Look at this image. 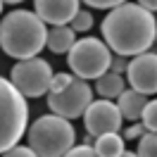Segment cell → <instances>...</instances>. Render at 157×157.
Masks as SVG:
<instances>
[{
    "label": "cell",
    "mask_w": 157,
    "mask_h": 157,
    "mask_svg": "<svg viewBox=\"0 0 157 157\" xmlns=\"http://www.w3.org/2000/svg\"><path fill=\"white\" fill-rule=\"evenodd\" d=\"M138 5H140V7H145V10H150V12L157 10V0H138Z\"/></svg>",
    "instance_id": "obj_24"
},
{
    "label": "cell",
    "mask_w": 157,
    "mask_h": 157,
    "mask_svg": "<svg viewBox=\"0 0 157 157\" xmlns=\"http://www.w3.org/2000/svg\"><path fill=\"white\" fill-rule=\"evenodd\" d=\"M2 2H10V5H17V2H24V0H2Z\"/></svg>",
    "instance_id": "obj_25"
},
{
    "label": "cell",
    "mask_w": 157,
    "mask_h": 157,
    "mask_svg": "<svg viewBox=\"0 0 157 157\" xmlns=\"http://www.w3.org/2000/svg\"><path fill=\"white\" fill-rule=\"evenodd\" d=\"M83 124H86V133L88 138H95L100 133H109V131H119L121 128V112L109 98L102 100H90L88 107L83 109Z\"/></svg>",
    "instance_id": "obj_8"
},
{
    "label": "cell",
    "mask_w": 157,
    "mask_h": 157,
    "mask_svg": "<svg viewBox=\"0 0 157 157\" xmlns=\"http://www.w3.org/2000/svg\"><path fill=\"white\" fill-rule=\"evenodd\" d=\"M2 155H7V157H33V150H31L29 145H14L10 147V150H5Z\"/></svg>",
    "instance_id": "obj_20"
},
{
    "label": "cell",
    "mask_w": 157,
    "mask_h": 157,
    "mask_svg": "<svg viewBox=\"0 0 157 157\" xmlns=\"http://www.w3.org/2000/svg\"><path fill=\"white\" fill-rule=\"evenodd\" d=\"M90 100H93V88L86 78L78 76H71V81L62 90H48V109L64 119H78Z\"/></svg>",
    "instance_id": "obj_7"
},
{
    "label": "cell",
    "mask_w": 157,
    "mask_h": 157,
    "mask_svg": "<svg viewBox=\"0 0 157 157\" xmlns=\"http://www.w3.org/2000/svg\"><path fill=\"white\" fill-rule=\"evenodd\" d=\"M78 2L81 0H33V12L50 26L69 24V19L78 12Z\"/></svg>",
    "instance_id": "obj_10"
},
{
    "label": "cell",
    "mask_w": 157,
    "mask_h": 157,
    "mask_svg": "<svg viewBox=\"0 0 157 157\" xmlns=\"http://www.w3.org/2000/svg\"><path fill=\"white\" fill-rule=\"evenodd\" d=\"M93 150H95V155H100V157H121L126 152V150H124V138L119 136V131H109V133L95 136Z\"/></svg>",
    "instance_id": "obj_13"
},
{
    "label": "cell",
    "mask_w": 157,
    "mask_h": 157,
    "mask_svg": "<svg viewBox=\"0 0 157 157\" xmlns=\"http://www.w3.org/2000/svg\"><path fill=\"white\" fill-rule=\"evenodd\" d=\"M109 59H112V50L107 43L93 36H86L81 40H74L71 48L67 50V64L78 78H98L109 69Z\"/></svg>",
    "instance_id": "obj_5"
},
{
    "label": "cell",
    "mask_w": 157,
    "mask_h": 157,
    "mask_svg": "<svg viewBox=\"0 0 157 157\" xmlns=\"http://www.w3.org/2000/svg\"><path fill=\"white\" fill-rule=\"evenodd\" d=\"M29 124L26 98L14 88L10 78L0 76V155L19 143Z\"/></svg>",
    "instance_id": "obj_4"
},
{
    "label": "cell",
    "mask_w": 157,
    "mask_h": 157,
    "mask_svg": "<svg viewBox=\"0 0 157 157\" xmlns=\"http://www.w3.org/2000/svg\"><path fill=\"white\" fill-rule=\"evenodd\" d=\"M140 119H143V126L147 131H155L157 128V102L155 100H147L143 109H140Z\"/></svg>",
    "instance_id": "obj_17"
},
{
    "label": "cell",
    "mask_w": 157,
    "mask_h": 157,
    "mask_svg": "<svg viewBox=\"0 0 157 157\" xmlns=\"http://www.w3.org/2000/svg\"><path fill=\"white\" fill-rule=\"evenodd\" d=\"M81 2H86L93 10H109V7H114V5L124 2V0H81Z\"/></svg>",
    "instance_id": "obj_21"
},
{
    "label": "cell",
    "mask_w": 157,
    "mask_h": 157,
    "mask_svg": "<svg viewBox=\"0 0 157 157\" xmlns=\"http://www.w3.org/2000/svg\"><path fill=\"white\" fill-rule=\"evenodd\" d=\"M69 81H71V74H67V71H62V74H52V76H50L48 90H62Z\"/></svg>",
    "instance_id": "obj_18"
},
{
    "label": "cell",
    "mask_w": 157,
    "mask_h": 157,
    "mask_svg": "<svg viewBox=\"0 0 157 157\" xmlns=\"http://www.w3.org/2000/svg\"><path fill=\"white\" fill-rule=\"evenodd\" d=\"M45 21L31 10H12L0 19V48L14 59L38 55L45 48Z\"/></svg>",
    "instance_id": "obj_2"
},
{
    "label": "cell",
    "mask_w": 157,
    "mask_h": 157,
    "mask_svg": "<svg viewBox=\"0 0 157 157\" xmlns=\"http://www.w3.org/2000/svg\"><path fill=\"white\" fill-rule=\"evenodd\" d=\"M136 140H138V150H136L138 157H155L157 155V136H155V131H143Z\"/></svg>",
    "instance_id": "obj_15"
},
{
    "label": "cell",
    "mask_w": 157,
    "mask_h": 157,
    "mask_svg": "<svg viewBox=\"0 0 157 157\" xmlns=\"http://www.w3.org/2000/svg\"><path fill=\"white\" fill-rule=\"evenodd\" d=\"M100 31H102V40L112 52L133 57L155 45L157 21L150 10L140 7L138 2L124 0L109 7V14H105Z\"/></svg>",
    "instance_id": "obj_1"
},
{
    "label": "cell",
    "mask_w": 157,
    "mask_h": 157,
    "mask_svg": "<svg viewBox=\"0 0 157 157\" xmlns=\"http://www.w3.org/2000/svg\"><path fill=\"white\" fill-rule=\"evenodd\" d=\"M67 155L69 157H93L95 155V150H93V145H90V143H83V145H71L67 150Z\"/></svg>",
    "instance_id": "obj_19"
},
{
    "label": "cell",
    "mask_w": 157,
    "mask_h": 157,
    "mask_svg": "<svg viewBox=\"0 0 157 157\" xmlns=\"http://www.w3.org/2000/svg\"><path fill=\"white\" fill-rule=\"evenodd\" d=\"M29 147L33 155L40 157H62L74 145L76 133L71 126V119H64L59 114H43L31 124L26 131Z\"/></svg>",
    "instance_id": "obj_3"
},
{
    "label": "cell",
    "mask_w": 157,
    "mask_h": 157,
    "mask_svg": "<svg viewBox=\"0 0 157 157\" xmlns=\"http://www.w3.org/2000/svg\"><path fill=\"white\" fill-rule=\"evenodd\" d=\"M95 81V88H93V93H98L100 98H109L114 100L121 93V90L126 88V83H124V76L121 74H114V71H105V74H100L98 78H93Z\"/></svg>",
    "instance_id": "obj_14"
},
{
    "label": "cell",
    "mask_w": 157,
    "mask_h": 157,
    "mask_svg": "<svg viewBox=\"0 0 157 157\" xmlns=\"http://www.w3.org/2000/svg\"><path fill=\"white\" fill-rule=\"evenodd\" d=\"M0 14H2V0H0Z\"/></svg>",
    "instance_id": "obj_26"
},
{
    "label": "cell",
    "mask_w": 157,
    "mask_h": 157,
    "mask_svg": "<svg viewBox=\"0 0 157 157\" xmlns=\"http://www.w3.org/2000/svg\"><path fill=\"white\" fill-rule=\"evenodd\" d=\"M126 62H128V57H124V55H114V57L109 59V71L124 74V71H126Z\"/></svg>",
    "instance_id": "obj_22"
},
{
    "label": "cell",
    "mask_w": 157,
    "mask_h": 157,
    "mask_svg": "<svg viewBox=\"0 0 157 157\" xmlns=\"http://www.w3.org/2000/svg\"><path fill=\"white\" fill-rule=\"evenodd\" d=\"M50 76H52L50 62L38 57V55L19 59L10 69V81L14 83V88L19 90L24 98H40V95H45L48 86H50Z\"/></svg>",
    "instance_id": "obj_6"
},
{
    "label": "cell",
    "mask_w": 157,
    "mask_h": 157,
    "mask_svg": "<svg viewBox=\"0 0 157 157\" xmlns=\"http://www.w3.org/2000/svg\"><path fill=\"white\" fill-rule=\"evenodd\" d=\"M74 40H76V31L69 24H55L52 29H48L45 45L50 48V52H67Z\"/></svg>",
    "instance_id": "obj_12"
},
{
    "label": "cell",
    "mask_w": 157,
    "mask_h": 157,
    "mask_svg": "<svg viewBox=\"0 0 157 157\" xmlns=\"http://www.w3.org/2000/svg\"><path fill=\"white\" fill-rule=\"evenodd\" d=\"M147 102V95L138 93L133 88H124L121 93L117 95V107L121 112V119H128V121H138L140 119V109L143 105Z\"/></svg>",
    "instance_id": "obj_11"
},
{
    "label": "cell",
    "mask_w": 157,
    "mask_h": 157,
    "mask_svg": "<svg viewBox=\"0 0 157 157\" xmlns=\"http://www.w3.org/2000/svg\"><path fill=\"white\" fill-rule=\"evenodd\" d=\"M128 86L143 95H155L157 93V55L155 52H138L133 59L126 62Z\"/></svg>",
    "instance_id": "obj_9"
},
{
    "label": "cell",
    "mask_w": 157,
    "mask_h": 157,
    "mask_svg": "<svg viewBox=\"0 0 157 157\" xmlns=\"http://www.w3.org/2000/svg\"><path fill=\"white\" fill-rule=\"evenodd\" d=\"M143 131H147L143 124H131L128 128H124V136H121V138H124V140H136V138L140 136Z\"/></svg>",
    "instance_id": "obj_23"
},
{
    "label": "cell",
    "mask_w": 157,
    "mask_h": 157,
    "mask_svg": "<svg viewBox=\"0 0 157 157\" xmlns=\"http://www.w3.org/2000/svg\"><path fill=\"white\" fill-rule=\"evenodd\" d=\"M69 26L76 31V33L90 31V26H93V14H90V10H78L76 14L69 19Z\"/></svg>",
    "instance_id": "obj_16"
}]
</instances>
